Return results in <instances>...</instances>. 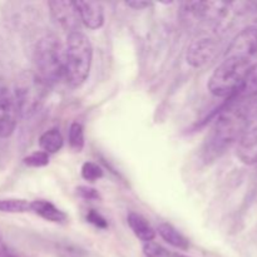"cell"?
I'll use <instances>...</instances> for the list:
<instances>
[{"label": "cell", "mask_w": 257, "mask_h": 257, "mask_svg": "<svg viewBox=\"0 0 257 257\" xmlns=\"http://www.w3.org/2000/svg\"><path fill=\"white\" fill-rule=\"evenodd\" d=\"M63 145H64V140H63L62 133L59 132L58 128L45 131L39 138L40 148H42L43 152L48 153V155L57 153L58 151L62 150Z\"/></svg>", "instance_id": "2e32d148"}, {"label": "cell", "mask_w": 257, "mask_h": 257, "mask_svg": "<svg viewBox=\"0 0 257 257\" xmlns=\"http://www.w3.org/2000/svg\"><path fill=\"white\" fill-rule=\"evenodd\" d=\"M173 257H191V256H186V255H182V253L175 252V255H173Z\"/></svg>", "instance_id": "4316f807"}, {"label": "cell", "mask_w": 257, "mask_h": 257, "mask_svg": "<svg viewBox=\"0 0 257 257\" xmlns=\"http://www.w3.org/2000/svg\"><path fill=\"white\" fill-rule=\"evenodd\" d=\"M68 140H69V146L75 152H80L84 147V128L80 123L73 122L69 127V133H68Z\"/></svg>", "instance_id": "d6986e66"}, {"label": "cell", "mask_w": 257, "mask_h": 257, "mask_svg": "<svg viewBox=\"0 0 257 257\" xmlns=\"http://www.w3.org/2000/svg\"><path fill=\"white\" fill-rule=\"evenodd\" d=\"M77 193L79 197L87 201H98L100 198L99 193H98V191L95 188L87 187V186H79L77 188Z\"/></svg>", "instance_id": "cb8c5ba5"}, {"label": "cell", "mask_w": 257, "mask_h": 257, "mask_svg": "<svg viewBox=\"0 0 257 257\" xmlns=\"http://www.w3.org/2000/svg\"><path fill=\"white\" fill-rule=\"evenodd\" d=\"M0 212L27 213L32 212V202L22 198H4L0 200Z\"/></svg>", "instance_id": "ac0fdd59"}, {"label": "cell", "mask_w": 257, "mask_h": 257, "mask_svg": "<svg viewBox=\"0 0 257 257\" xmlns=\"http://www.w3.org/2000/svg\"><path fill=\"white\" fill-rule=\"evenodd\" d=\"M87 221L89 223H92L93 226H95L97 228H100V230H105V228L108 227V221L95 210L88 211Z\"/></svg>", "instance_id": "603a6c76"}, {"label": "cell", "mask_w": 257, "mask_h": 257, "mask_svg": "<svg viewBox=\"0 0 257 257\" xmlns=\"http://www.w3.org/2000/svg\"><path fill=\"white\" fill-rule=\"evenodd\" d=\"M127 222L131 230H132L133 233L136 235V237L140 238L141 241H143V242L146 243L155 240V228L151 226V223L148 222L142 215H140V213L137 212H130L128 213Z\"/></svg>", "instance_id": "4fadbf2b"}, {"label": "cell", "mask_w": 257, "mask_h": 257, "mask_svg": "<svg viewBox=\"0 0 257 257\" xmlns=\"http://www.w3.org/2000/svg\"><path fill=\"white\" fill-rule=\"evenodd\" d=\"M17 100L14 93L0 82V137L8 138L13 135L18 123Z\"/></svg>", "instance_id": "52a82bcc"}, {"label": "cell", "mask_w": 257, "mask_h": 257, "mask_svg": "<svg viewBox=\"0 0 257 257\" xmlns=\"http://www.w3.org/2000/svg\"><path fill=\"white\" fill-rule=\"evenodd\" d=\"M80 175H82L83 180L88 181V182H95L103 177L104 172L99 165L88 161V162L83 163L82 168H80Z\"/></svg>", "instance_id": "ffe728a7"}, {"label": "cell", "mask_w": 257, "mask_h": 257, "mask_svg": "<svg viewBox=\"0 0 257 257\" xmlns=\"http://www.w3.org/2000/svg\"><path fill=\"white\" fill-rule=\"evenodd\" d=\"M25 166L33 168H39V167H45V166L49 163V155L43 151H35V152L30 153L29 156L23 160Z\"/></svg>", "instance_id": "44dd1931"}, {"label": "cell", "mask_w": 257, "mask_h": 257, "mask_svg": "<svg viewBox=\"0 0 257 257\" xmlns=\"http://www.w3.org/2000/svg\"><path fill=\"white\" fill-rule=\"evenodd\" d=\"M158 235L163 238L167 243H170L173 247L178 248V250L186 251L190 248V241L186 238L180 231L176 230L172 225L170 223H160L158 225Z\"/></svg>", "instance_id": "9a60e30c"}, {"label": "cell", "mask_w": 257, "mask_h": 257, "mask_svg": "<svg viewBox=\"0 0 257 257\" xmlns=\"http://www.w3.org/2000/svg\"><path fill=\"white\" fill-rule=\"evenodd\" d=\"M80 22L88 29H99L104 24V9L97 2H75Z\"/></svg>", "instance_id": "8fae6325"}, {"label": "cell", "mask_w": 257, "mask_h": 257, "mask_svg": "<svg viewBox=\"0 0 257 257\" xmlns=\"http://www.w3.org/2000/svg\"><path fill=\"white\" fill-rule=\"evenodd\" d=\"M125 4H127L128 7L132 8V9H135V10H143V9H146V8L151 7V5H152V3H150V2H137V0H135V2H127Z\"/></svg>", "instance_id": "d4e9b609"}, {"label": "cell", "mask_w": 257, "mask_h": 257, "mask_svg": "<svg viewBox=\"0 0 257 257\" xmlns=\"http://www.w3.org/2000/svg\"><path fill=\"white\" fill-rule=\"evenodd\" d=\"M218 42L213 38L203 37L191 43L187 49L186 59L193 68H201L210 63L218 52Z\"/></svg>", "instance_id": "30bf717a"}, {"label": "cell", "mask_w": 257, "mask_h": 257, "mask_svg": "<svg viewBox=\"0 0 257 257\" xmlns=\"http://www.w3.org/2000/svg\"><path fill=\"white\" fill-rule=\"evenodd\" d=\"M0 257H18V256L14 255V253L9 252V251L5 250V248H2V250H0Z\"/></svg>", "instance_id": "484cf974"}, {"label": "cell", "mask_w": 257, "mask_h": 257, "mask_svg": "<svg viewBox=\"0 0 257 257\" xmlns=\"http://www.w3.org/2000/svg\"><path fill=\"white\" fill-rule=\"evenodd\" d=\"M251 65V60L225 57L208 79V90L216 97L235 98Z\"/></svg>", "instance_id": "3957f363"}, {"label": "cell", "mask_w": 257, "mask_h": 257, "mask_svg": "<svg viewBox=\"0 0 257 257\" xmlns=\"http://www.w3.org/2000/svg\"><path fill=\"white\" fill-rule=\"evenodd\" d=\"M32 212L54 223H64L68 218L62 210H59L57 206L45 200L32 201Z\"/></svg>", "instance_id": "5bb4252c"}, {"label": "cell", "mask_w": 257, "mask_h": 257, "mask_svg": "<svg viewBox=\"0 0 257 257\" xmlns=\"http://www.w3.org/2000/svg\"><path fill=\"white\" fill-rule=\"evenodd\" d=\"M231 4L222 2H188L182 4L185 19L207 27H217L227 15Z\"/></svg>", "instance_id": "8992f818"}, {"label": "cell", "mask_w": 257, "mask_h": 257, "mask_svg": "<svg viewBox=\"0 0 257 257\" xmlns=\"http://www.w3.org/2000/svg\"><path fill=\"white\" fill-rule=\"evenodd\" d=\"M257 54V27L245 28L232 39L225 53V57L251 60Z\"/></svg>", "instance_id": "9c48e42d"}, {"label": "cell", "mask_w": 257, "mask_h": 257, "mask_svg": "<svg viewBox=\"0 0 257 257\" xmlns=\"http://www.w3.org/2000/svg\"><path fill=\"white\" fill-rule=\"evenodd\" d=\"M48 85L35 73L23 75L17 84L14 97L20 117H32L42 105L47 95Z\"/></svg>", "instance_id": "5b68a950"}, {"label": "cell", "mask_w": 257, "mask_h": 257, "mask_svg": "<svg viewBox=\"0 0 257 257\" xmlns=\"http://www.w3.org/2000/svg\"><path fill=\"white\" fill-rule=\"evenodd\" d=\"M143 253L146 257H173L175 252H171L167 248L157 242H146L143 245Z\"/></svg>", "instance_id": "7402d4cb"}, {"label": "cell", "mask_w": 257, "mask_h": 257, "mask_svg": "<svg viewBox=\"0 0 257 257\" xmlns=\"http://www.w3.org/2000/svg\"><path fill=\"white\" fill-rule=\"evenodd\" d=\"M48 5L50 8V14H52L54 22L62 29L68 32V34L80 32L79 28L82 22H80L79 13H78L75 2L54 0V2L48 3Z\"/></svg>", "instance_id": "ba28073f"}, {"label": "cell", "mask_w": 257, "mask_h": 257, "mask_svg": "<svg viewBox=\"0 0 257 257\" xmlns=\"http://www.w3.org/2000/svg\"><path fill=\"white\" fill-rule=\"evenodd\" d=\"M255 95H257V63L250 67L235 98L247 99V98L255 97Z\"/></svg>", "instance_id": "e0dca14e"}, {"label": "cell", "mask_w": 257, "mask_h": 257, "mask_svg": "<svg viewBox=\"0 0 257 257\" xmlns=\"http://www.w3.org/2000/svg\"><path fill=\"white\" fill-rule=\"evenodd\" d=\"M248 122L250 118L246 108L230 107L223 110L213 123L201 148L203 162L208 165L225 155L245 135Z\"/></svg>", "instance_id": "6da1fadb"}, {"label": "cell", "mask_w": 257, "mask_h": 257, "mask_svg": "<svg viewBox=\"0 0 257 257\" xmlns=\"http://www.w3.org/2000/svg\"><path fill=\"white\" fill-rule=\"evenodd\" d=\"M93 48L82 32L70 33L64 47V80L70 88H79L89 75Z\"/></svg>", "instance_id": "7a4b0ae2"}, {"label": "cell", "mask_w": 257, "mask_h": 257, "mask_svg": "<svg viewBox=\"0 0 257 257\" xmlns=\"http://www.w3.org/2000/svg\"><path fill=\"white\" fill-rule=\"evenodd\" d=\"M35 74L52 87L64 79V48L54 35L39 40L35 49Z\"/></svg>", "instance_id": "277c9868"}, {"label": "cell", "mask_w": 257, "mask_h": 257, "mask_svg": "<svg viewBox=\"0 0 257 257\" xmlns=\"http://www.w3.org/2000/svg\"><path fill=\"white\" fill-rule=\"evenodd\" d=\"M236 155L238 160L248 166L257 165V127L246 131L237 142Z\"/></svg>", "instance_id": "7c38bea8"}]
</instances>
